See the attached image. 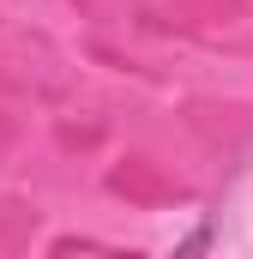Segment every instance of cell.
Instances as JSON below:
<instances>
[{"instance_id": "obj_1", "label": "cell", "mask_w": 253, "mask_h": 259, "mask_svg": "<svg viewBox=\"0 0 253 259\" xmlns=\"http://www.w3.org/2000/svg\"><path fill=\"white\" fill-rule=\"evenodd\" d=\"M205 247H211V223H199L187 241H175V253H205Z\"/></svg>"}]
</instances>
